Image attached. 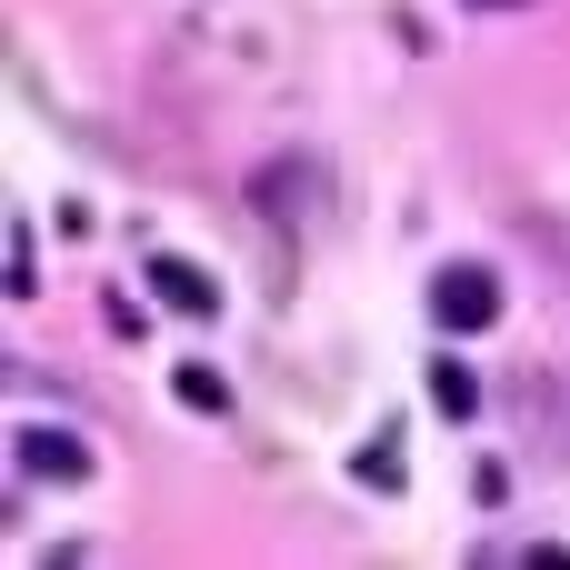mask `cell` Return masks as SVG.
Returning <instances> with one entry per match:
<instances>
[{"instance_id":"6da1fadb","label":"cell","mask_w":570,"mask_h":570,"mask_svg":"<svg viewBox=\"0 0 570 570\" xmlns=\"http://www.w3.org/2000/svg\"><path fill=\"white\" fill-rule=\"evenodd\" d=\"M431 321H441V331H491V321H501V281H491L481 261H451V271L431 281Z\"/></svg>"},{"instance_id":"277c9868","label":"cell","mask_w":570,"mask_h":570,"mask_svg":"<svg viewBox=\"0 0 570 570\" xmlns=\"http://www.w3.org/2000/svg\"><path fill=\"white\" fill-rule=\"evenodd\" d=\"M431 411H441V421H471V411H481L471 361H431Z\"/></svg>"},{"instance_id":"52a82bcc","label":"cell","mask_w":570,"mask_h":570,"mask_svg":"<svg viewBox=\"0 0 570 570\" xmlns=\"http://www.w3.org/2000/svg\"><path fill=\"white\" fill-rule=\"evenodd\" d=\"M40 291V271H30V230H10V301H30Z\"/></svg>"},{"instance_id":"8992f818","label":"cell","mask_w":570,"mask_h":570,"mask_svg":"<svg viewBox=\"0 0 570 570\" xmlns=\"http://www.w3.org/2000/svg\"><path fill=\"white\" fill-rule=\"evenodd\" d=\"M170 391H180L190 411H230V381H220L210 361H180V371H170Z\"/></svg>"},{"instance_id":"5b68a950","label":"cell","mask_w":570,"mask_h":570,"mask_svg":"<svg viewBox=\"0 0 570 570\" xmlns=\"http://www.w3.org/2000/svg\"><path fill=\"white\" fill-rule=\"evenodd\" d=\"M351 481H361V491H401V481H411L401 441H361V451H351Z\"/></svg>"},{"instance_id":"7a4b0ae2","label":"cell","mask_w":570,"mask_h":570,"mask_svg":"<svg viewBox=\"0 0 570 570\" xmlns=\"http://www.w3.org/2000/svg\"><path fill=\"white\" fill-rule=\"evenodd\" d=\"M140 281H150V291H160L180 321H220V281H210L200 261H170V250H150V271H140Z\"/></svg>"},{"instance_id":"3957f363","label":"cell","mask_w":570,"mask_h":570,"mask_svg":"<svg viewBox=\"0 0 570 570\" xmlns=\"http://www.w3.org/2000/svg\"><path fill=\"white\" fill-rule=\"evenodd\" d=\"M20 481H90V441H70V431H20Z\"/></svg>"},{"instance_id":"ba28073f","label":"cell","mask_w":570,"mask_h":570,"mask_svg":"<svg viewBox=\"0 0 570 570\" xmlns=\"http://www.w3.org/2000/svg\"><path fill=\"white\" fill-rule=\"evenodd\" d=\"M471 10H521V0H471Z\"/></svg>"}]
</instances>
